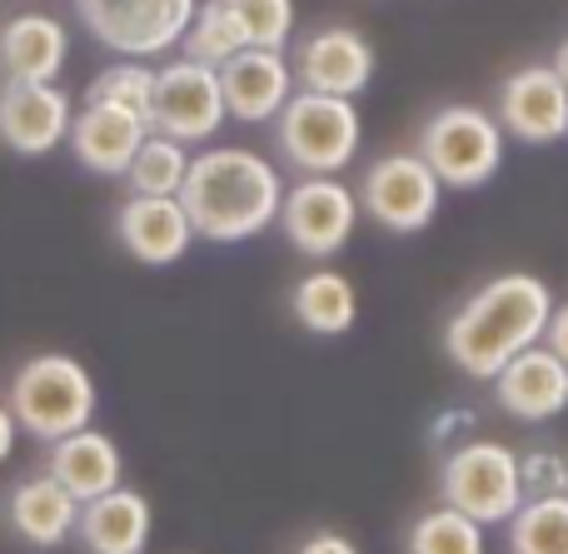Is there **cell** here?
<instances>
[{
    "instance_id": "obj_16",
    "label": "cell",
    "mask_w": 568,
    "mask_h": 554,
    "mask_svg": "<svg viewBox=\"0 0 568 554\" xmlns=\"http://www.w3.org/2000/svg\"><path fill=\"white\" fill-rule=\"evenodd\" d=\"M494 400L504 415L524 420V425H544L568 410V365L549 345H529L494 375Z\"/></svg>"
},
{
    "instance_id": "obj_5",
    "label": "cell",
    "mask_w": 568,
    "mask_h": 554,
    "mask_svg": "<svg viewBox=\"0 0 568 554\" xmlns=\"http://www.w3.org/2000/svg\"><path fill=\"white\" fill-rule=\"evenodd\" d=\"M419 155L449 190H479L504 165V125L479 105H439L419 125Z\"/></svg>"
},
{
    "instance_id": "obj_4",
    "label": "cell",
    "mask_w": 568,
    "mask_h": 554,
    "mask_svg": "<svg viewBox=\"0 0 568 554\" xmlns=\"http://www.w3.org/2000/svg\"><path fill=\"white\" fill-rule=\"evenodd\" d=\"M280 155L300 175H339L354 165L364 140L359 105L344 95H320V90H294L290 105L280 110Z\"/></svg>"
},
{
    "instance_id": "obj_30",
    "label": "cell",
    "mask_w": 568,
    "mask_h": 554,
    "mask_svg": "<svg viewBox=\"0 0 568 554\" xmlns=\"http://www.w3.org/2000/svg\"><path fill=\"white\" fill-rule=\"evenodd\" d=\"M544 345H549L554 355L568 365V300L564 305H554V320H549V330H544Z\"/></svg>"
},
{
    "instance_id": "obj_3",
    "label": "cell",
    "mask_w": 568,
    "mask_h": 554,
    "mask_svg": "<svg viewBox=\"0 0 568 554\" xmlns=\"http://www.w3.org/2000/svg\"><path fill=\"white\" fill-rule=\"evenodd\" d=\"M6 405L30 440L55 445L95 420V380L75 355H30L10 375Z\"/></svg>"
},
{
    "instance_id": "obj_31",
    "label": "cell",
    "mask_w": 568,
    "mask_h": 554,
    "mask_svg": "<svg viewBox=\"0 0 568 554\" xmlns=\"http://www.w3.org/2000/svg\"><path fill=\"white\" fill-rule=\"evenodd\" d=\"M16 435H20V425H16V415H10V405L0 400V465L16 455Z\"/></svg>"
},
{
    "instance_id": "obj_7",
    "label": "cell",
    "mask_w": 568,
    "mask_h": 554,
    "mask_svg": "<svg viewBox=\"0 0 568 554\" xmlns=\"http://www.w3.org/2000/svg\"><path fill=\"white\" fill-rule=\"evenodd\" d=\"M200 0H75V16L120 60H155L185 40Z\"/></svg>"
},
{
    "instance_id": "obj_19",
    "label": "cell",
    "mask_w": 568,
    "mask_h": 554,
    "mask_svg": "<svg viewBox=\"0 0 568 554\" xmlns=\"http://www.w3.org/2000/svg\"><path fill=\"white\" fill-rule=\"evenodd\" d=\"M70 60V30L45 10H20L0 26V75L55 85Z\"/></svg>"
},
{
    "instance_id": "obj_29",
    "label": "cell",
    "mask_w": 568,
    "mask_h": 554,
    "mask_svg": "<svg viewBox=\"0 0 568 554\" xmlns=\"http://www.w3.org/2000/svg\"><path fill=\"white\" fill-rule=\"evenodd\" d=\"M294 554H364V550L354 545L349 535H339V530H320V535H310Z\"/></svg>"
},
{
    "instance_id": "obj_9",
    "label": "cell",
    "mask_w": 568,
    "mask_h": 554,
    "mask_svg": "<svg viewBox=\"0 0 568 554\" xmlns=\"http://www.w3.org/2000/svg\"><path fill=\"white\" fill-rule=\"evenodd\" d=\"M359 210H364L359 190H349L339 175H304L284 190L280 225H284V240H290L300 255L329 260L354 240Z\"/></svg>"
},
{
    "instance_id": "obj_21",
    "label": "cell",
    "mask_w": 568,
    "mask_h": 554,
    "mask_svg": "<svg viewBox=\"0 0 568 554\" xmlns=\"http://www.w3.org/2000/svg\"><path fill=\"white\" fill-rule=\"evenodd\" d=\"M150 530H155V510L140 490H110V495L80 505V525L75 540L85 545V554H145L150 550Z\"/></svg>"
},
{
    "instance_id": "obj_11",
    "label": "cell",
    "mask_w": 568,
    "mask_h": 554,
    "mask_svg": "<svg viewBox=\"0 0 568 554\" xmlns=\"http://www.w3.org/2000/svg\"><path fill=\"white\" fill-rule=\"evenodd\" d=\"M499 125L524 145H559L568 140V85L554 66H519L499 80Z\"/></svg>"
},
{
    "instance_id": "obj_26",
    "label": "cell",
    "mask_w": 568,
    "mask_h": 554,
    "mask_svg": "<svg viewBox=\"0 0 568 554\" xmlns=\"http://www.w3.org/2000/svg\"><path fill=\"white\" fill-rule=\"evenodd\" d=\"M180 46H185V60L220 70L230 56L245 50V36H240L235 16L225 10V0H200V10H195V20H190V30H185Z\"/></svg>"
},
{
    "instance_id": "obj_18",
    "label": "cell",
    "mask_w": 568,
    "mask_h": 554,
    "mask_svg": "<svg viewBox=\"0 0 568 554\" xmlns=\"http://www.w3.org/2000/svg\"><path fill=\"white\" fill-rule=\"evenodd\" d=\"M6 525L16 530L20 545L30 550H60L65 540H75L80 525V500L60 485L55 475H30L20 485H10L6 495Z\"/></svg>"
},
{
    "instance_id": "obj_6",
    "label": "cell",
    "mask_w": 568,
    "mask_h": 554,
    "mask_svg": "<svg viewBox=\"0 0 568 554\" xmlns=\"http://www.w3.org/2000/svg\"><path fill=\"white\" fill-rule=\"evenodd\" d=\"M444 505H454L459 515L489 525H509L519 515L524 495V460L499 440H469V445L449 450L439 475Z\"/></svg>"
},
{
    "instance_id": "obj_25",
    "label": "cell",
    "mask_w": 568,
    "mask_h": 554,
    "mask_svg": "<svg viewBox=\"0 0 568 554\" xmlns=\"http://www.w3.org/2000/svg\"><path fill=\"white\" fill-rule=\"evenodd\" d=\"M409 554H484V525L454 505H434L409 525Z\"/></svg>"
},
{
    "instance_id": "obj_15",
    "label": "cell",
    "mask_w": 568,
    "mask_h": 554,
    "mask_svg": "<svg viewBox=\"0 0 568 554\" xmlns=\"http://www.w3.org/2000/svg\"><path fill=\"white\" fill-rule=\"evenodd\" d=\"M115 235L140 265H175L200 240L180 195H130L115 210Z\"/></svg>"
},
{
    "instance_id": "obj_17",
    "label": "cell",
    "mask_w": 568,
    "mask_h": 554,
    "mask_svg": "<svg viewBox=\"0 0 568 554\" xmlns=\"http://www.w3.org/2000/svg\"><path fill=\"white\" fill-rule=\"evenodd\" d=\"M150 125L140 115L120 105H105V100H85V110H75L70 120V140L75 160L90 170V175H125L135 150L145 145Z\"/></svg>"
},
{
    "instance_id": "obj_1",
    "label": "cell",
    "mask_w": 568,
    "mask_h": 554,
    "mask_svg": "<svg viewBox=\"0 0 568 554\" xmlns=\"http://www.w3.org/2000/svg\"><path fill=\"white\" fill-rule=\"evenodd\" d=\"M180 205H185L195 235L215 240V245H240V240H255L270 225H280L284 180L275 160H265L260 150L215 145L190 155Z\"/></svg>"
},
{
    "instance_id": "obj_27",
    "label": "cell",
    "mask_w": 568,
    "mask_h": 554,
    "mask_svg": "<svg viewBox=\"0 0 568 554\" xmlns=\"http://www.w3.org/2000/svg\"><path fill=\"white\" fill-rule=\"evenodd\" d=\"M85 100L120 105V110H130V115H140L150 125V115H155V70L140 66V60H120V66L100 70V75L90 80Z\"/></svg>"
},
{
    "instance_id": "obj_12",
    "label": "cell",
    "mask_w": 568,
    "mask_h": 554,
    "mask_svg": "<svg viewBox=\"0 0 568 554\" xmlns=\"http://www.w3.org/2000/svg\"><path fill=\"white\" fill-rule=\"evenodd\" d=\"M75 105L60 85H36V80H6L0 85V145L16 155H50L70 140Z\"/></svg>"
},
{
    "instance_id": "obj_13",
    "label": "cell",
    "mask_w": 568,
    "mask_h": 554,
    "mask_svg": "<svg viewBox=\"0 0 568 554\" xmlns=\"http://www.w3.org/2000/svg\"><path fill=\"white\" fill-rule=\"evenodd\" d=\"M294 75L304 90L354 100L374 80V46L349 26H320L294 50Z\"/></svg>"
},
{
    "instance_id": "obj_2",
    "label": "cell",
    "mask_w": 568,
    "mask_h": 554,
    "mask_svg": "<svg viewBox=\"0 0 568 554\" xmlns=\"http://www.w3.org/2000/svg\"><path fill=\"white\" fill-rule=\"evenodd\" d=\"M554 320V290L529 270L494 275L484 290H474L454 320L444 325V350L474 380H494L514 355L529 345H544V330Z\"/></svg>"
},
{
    "instance_id": "obj_32",
    "label": "cell",
    "mask_w": 568,
    "mask_h": 554,
    "mask_svg": "<svg viewBox=\"0 0 568 554\" xmlns=\"http://www.w3.org/2000/svg\"><path fill=\"white\" fill-rule=\"evenodd\" d=\"M554 70H559V75H564V85H568V36H564V46L554 50Z\"/></svg>"
},
{
    "instance_id": "obj_10",
    "label": "cell",
    "mask_w": 568,
    "mask_h": 554,
    "mask_svg": "<svg viewBox=\"0 0 568 554\" xmlns=\"http://www.w3.org/2000/svg\"><path fill=\"white\" fill-rule=\"evenodd\" d=\"M230 120L225 90H220L215 66H195V60H170L155 70V115L150 130L180 140V145H205L220 135V125Z\"/></svg>"
},
{
    "instance_id": "obj_24",
    "label": "cell",
    "mask_w": 568,
    "mask_h": 554,
    "mask_svg": "<svg viewBox=\"0 0 568 554\" xmlns=\"http://www.w3.org/2000/svg\"><path fill=\"white\" fill-rule=\"evenodd\" d=\"M185 175H190V150L180 140L160 135V130H150L145 145L135 150V160L125 170L130 195H180Z\"/></svg>"
},
{
    "instance_id": "obj_28",
    "label": "cell",
    "mask_w": 568,
    "mask_h": 554,
    "mask_svg": "<svg viewBox=\"0 0 568 554\" xmlns=\"http://www.w3.org/2000/svg\"><path fill=\"white\" fill-rule=\"evenodd\" d=\"M225 10L235 16L245 46L284 50V40L294 36V0H225Z\"/></svg>"
},
{
    "instance_id": "obj_20",
    "label": "cell",
    "mask_w": 568,
    "mask_h": 554,
    "mask_svg": "<svg viewBox=\"0 0 568 554\" xmlns=\"http://www.w3.org/2000/svg\"><path fill=\"white\" fill-rule=\"evenodd\" d=\"M45 475H55L80 505L110 495V490L125 485V455L105 430H75V435L45 445Z\"/></svg>"
},
{
    "instance_id": "obj_22",
    "label": "cell",
    "mask_w": 568,
    "mask_h": 554,
    "mask_svg": "<svg viewBox=\"0 0 568 554\" xmlns=\"http://www.w3.org/2000/svg\"><path fill=\"white\" fill-rule=\"evenodd\" d=\"M290 310L310 335H349L359 320V290L339 270H310L290 290Z\"/></svg>"
},
{
    "instance_id": "obj_23",
    "label": "cell",
    "mask_w": 568,
    "mask_h": 554,
    "mask_svg": "<svg viewBox=\"0 0 568 554\" xmlns=\"http://www.w3.org/2000/svg\"><path fill=\"white\" fill-rule=\"evenodd\" d=\"M514 554H568V495H534L509 520Z\"/></svg>"
},
{
    "instance_id": "obj_14",
    "label": "cell",
    "mask_w": 568,
    "mask_h": 554,
    "mask_svg": "<svg viewBox=\"0 0 568 554\" xmlns=\"http://www.w3.org/2000/svg\"><path fill=\"white\" fill-rule=\"evenodd\" d=\"M220 90H225V110L240 125H265L280 120V110L294 95V66L284 60V50H260L245 46L240 56H230L220 66Z\"/></svg>"
},
{
    "instance_id": "obj_8",
    "label": "cell",
    "mask_w": 568,
    "mask_h": 554,
    "mask_svg": "<svg viewBox=\"0 0 568 554\" xmlns=\"http://www.w3.org/2000/svg\"><path fill=\"white\" fill-rule=\"evenodd\" d=\"M439 200H444V185L424 165L419 150H394V155H379L364 170L359 205L389 235H419V230H429L434 215H439Z\"/></svg>"
}]
</instances>
